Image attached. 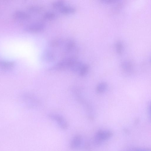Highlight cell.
Returning <instances> with one entry per match:
<instances>
[{
	"mask_svg": "<svg viewBox=\"0 0 151 151\" xmlns=\"http://www.w3.org/2000/svg\"><path fill=\"white\" fill-rule=\"evenodd\" d=\"M77 58L74 56H70L65 58L60 61L51 68L50 70H70L71 68Z\"/></svg>",
	"mask_w": 151,
	"mask_h": 151,
	"instance_id": "cell-1",
	"label": "cell"
},
{
	"mask_svg": "<svg viewBox=\"0 0 151 151\" xmlns=\"http://www.w3.org/2000/svg\"><path fill=\"white\" fill-rule=\"evenodd\" d=\"M48 116L52 120L56 122L59 127L61 129L65 130L68 127V124L66 121L60 115L51 113L48 115Z\"/></svg>",
	"mask_w": 151,
	"mask_h": 151,
	"instance_id": "cell-2",
	"label": "cell"
},
{
	"mask_svg": "<svg viewBox=\"0 0 151 151\" xmlns=\"http://www.w3.org/2000/svg\"><path fill=\"white\" fill-rule=\"evenodd\" d=\"M45 24L42 22H37L29 24L26 26L24 30L30 32H37L41 31L45 28Z\"/></svg>",
	"mask_w": 151,
	"mask_h": 151,
	"instance_id": "cell-3",
	"label": "cell"
},
{
	"mask_svg": "<svg viewBox=\"0 0 151 151\" xmlns=\"http://www.w3.org/2000/svg\"><path fill=\"white\" fill-rule=\"evenodd\" d=\"M112 134L108 130H100L98 132L94 137L95 141L98 142H103L110 138Z\"/></svg>",
	"mask_w": 151,
	"mask_h": 151,
	"instance_id": "cell-4",
	"label": "cell"
},
{
	"mask_svg": "<svg viewBox=\"0 0 151 151\" xmlns=\"http://www.w3.org/2000/svg\"><path fill=\"white\" fill-rule=\"evenodd\" d=\"M82 143L81 136L79 134H76L72 138L70 144V148L73 150H76L79 148Z\"/></svg>",
	"mask_w": 151,
	"mask_h": 151,
	"instance_id": "cell-5",
	"label": "cell"
},
{
	"mask_svg": "<svg viewBox=\"0 0 151 151\" xmlns=\"http://www.w3.org/2000/svg\"><path fill=\"white\" fill-rule=\"evenodd\" d=\"M13 17L15 20L22 21L29 19L30 16L28 13L22 11H17L13 14Z\"/></svg>",
	"mask_w": 151,
	"mask_h": 151,
	"instance_id": "cell-6",
	"label": "cell"
},
{
	"mask_svg": "<svg viewBox=\"0 0 151 151\" xmlns=\"http://www.w3.org/2000/svg\"><path fill=\"white\" fill-rule=\"evenodd\" d=\"M25 100L28 106L31 107L37 106L39 104L38 100L35 97L31 95H26Z\"/></svg>",
	"mask_w": 151,
	"mask_h": 151,
	"instance_id": "cell-7",
	"label": "cell"
},
{
	"mask_svg": "<svg viewBox=\"0 0 151 151\" xmlns=\"http://www.w3.org/2000/svg\"><path fill=\"white\" fill-rule=\"evenodd\" d=\"M41 58L44 61L50 62L54 61L56 57L55 54L52 52L50 50H46L43 53Z\"/></svg>",
	"mask_w": 151,
	"mask_h": 151,
	"instance_id": "cell-8",
	"label": "cell"
},
{
	"mask_svg": "<svg viewBox=\"0 0 151 151\" xmlns=\"http://www.w3.org/2000/svg\"><path fill=\"white\" fill-rule=\"evenodd\" d=\"M64 44L65 51L67 52H70L73 50L76 46L75 41L70 39L67 40Z\"/></svg>",
	"mask_w": 151,
	"mask_h": 151,
	"instance_id": "cell-9",
	"label": "cell"
},
{
	"mask_svg": "<svg viewBox=\"0 0 151 151\" xmlns=\"http://www.w3.org/2000/svg\"><path fill=\"white\" fill-rule=\"evenodd\" d=\"M14 65L12 61L0 60V68L4 70H8L13 68Z\"/></svg>",
	"mask_w": 151,
	"mask_h": 151,
	"instance_id": "cell-10",
	"label": "cell"
},
{
	"mask_svg": "<svg viewBox=\"0 0 151 151\" xmlns=\"http://www.w3.org/2000/svg\"><path fill=\"white\" fill-rule=\"evenodd\" d=\"M60 12L63 14H68L74 12L76 11L75 8L69 6H63L60 9Z\"/></svg>",
	"mask_w": 151,
	"mask_h": 151,
	"instance_id": "cell-11",
	"label": "cell"
},
{
	"mask_svg": "<svg viewBox=\"0 0 151 151\" xmlns=\"http://www.w3.org/2000/svg\"><path fill=\"white\" fill-rule=\"evenodd\" d=\"M64 41L63 39L57 38L51 40L49 43V45L52 47H56L64 44Z\"/></svg>",
	"mask_w": 151,
	"mask_h": 151,
	"instance_id": "cell-12",
	"label": "cell"
},
{
	"mask_svg": "<svg viewBox=\"0 0 151 151\" xmlns=\"http://www.w3.org/2000/svg\"><path fill=\"white\" fill-rule=\"evenodd\" d=\"M28 10L32 13H37L41 12L42 10L41 6L35 5L29 6L28 7Z\"/></svg>",
	"mask_w": 151,
	"mask_h": 151,
	"instance_id": "cell-13",
	"label": "cell"
},
{
	"mask_svg": "<svg viewBox=\"0 0 151 151\" xmlns=\"http://www.w3.org/2000/svg\"><path fill=\"white\" fill-rule=\"evenodd\" d=\"M88 70V65L87 64H83L78 73L81 76H84L87 73Z\"/></svg>",
	"mask_w": 151,
	"mask_h": 151,
	"instance_id": "cell-14",
	"label": "cell"
},
{
	"mask_svg": "<svg viewBox=\"0 0 151 151\" xmlns=\"http://www.w3.org/2000/svg\"><path fill=\"white\" fill-rule=\"evenodd\" d=\"M107 87V85L105 82L100 83L97 87L96 90L99 93H102L105 91Z\"/></svg>",
	"mask_w": 151,
	"mask_h": 151,
	"instance_id": "cell-15",
	"label": "cell"
},
{
	"mask_svg": "<svg viewBox=\"0 0 151 151\" xmlns=\"http://www.w3.org/2000/svg\"><path fill=\"white\" fill-rule=\"evenodd\" d=\"M56 16V14L52 12H48L44 14L43 18L46 19H51L54 18Z\"/></svg>",
	"mask_w": 151,
	"mask_h": 151,
	"instance_id": "cell-16",
	"label": "cell"
},
{
	"mask_svg": "<svg viewBox=\"0 0 151 151\" xmlns=\"http://www.w3.org/2000/svg\"><path fill=\"white\" fill-rule=\"evenodd\" d=\"M64 2L63 0H59L55 1L52 4L53 7L56 9H59L64 5Z\"/></svg>",
	"mask_w": 151,
	"mask_h": 151,
	"instance_id": "cell-17",
	"label": "cell"
},
{
	"mask_svg": "<svg viewBox=\"0 0 151 151\" xmlns=\"http://www.w3.org/2000/svg\"><path fill=\"white\" fill-rule=\"evenodd\" d=\"M122 67L124 70L127 71H130L132 68V64L129 62H125L123 63Z\"/></svg>",
	"mask_w": 151,
	"mask_h": 151,
	"instance_id": "cell-18",
	"label": "cell"
},
{
	"mask_svg": "<svg viewBox=\"0 0 151 151\" xmlns=\"http://www.w3.org/2000/svg\"><path fill=\"white\" fill-rule=\"evenodd\" d=\"M116 49L117 52L119 54H121L122 52L123 45L120 42H117L116 45Z\"/></svg>",
	"mask_w": 151,
	"mask_h": 151,
	"instance_id": "cell-19",
	"label": "cell"
},
{
	"mask_svg": "<svg viewBox=\"0 0 151 151\" xmlns=\"http://www.w3.org/2000/svg\"><path fill=\"white\" fill-rule=\"evenodd\" d=\"M129 151H150V150L148 149H136L131 150Z\"/></svg>",
	"mask_w": 151,
	"mask_h": 151,
	"instance_id": "cell-20",
	"label": "cell"
}]
</instances>
